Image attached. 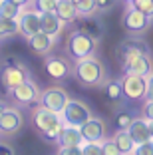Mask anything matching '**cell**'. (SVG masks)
I'll return each instance as SVG.
<instances>
[{"label":"cell","mask_w":153,"mask_h":155,"mask_svg":"<svg viewBox=\"0 0 153 155\" xmlns=\"http://www.w3.org/2000/svg\"><path fill=\"white\" fill-rule=\"evenodd\" d=\"M151 97H145V105H143V119H147V121H153V114H151Z\"/></svg>","instance_id":"d6a6232c"},{"label":"cell","mask_w":153,"mask_h":155,"mask_svg":"<svg viewBox=\"0 0 153 155\" xmlns=\"http://www.w3.org/2000/svg\"><path fill=\"white\" fill-rule=\"evenodd\" d=\"M135 10H139V12H143L145 16H149L151 18V14H153V0H131V4Z\"/></svg>","instance_id":"83f0119b"},{"label":"cell","mask_w":153,"mask_h":155,"mask_svg":"<svg viewBox=\"0 0 153 155\" xmlns=\"http://www.w3.org/2000/svg\"><path fill=\"white\" fill-rule=\"evenodd\" d=\"M28 44H30V48L36 52L38 56H48L50 52H52V48H54V38L44 34L40 30V32H36L34 36L28 38Z\"/></svg>","instance_id":"e0dca14e"},{"label":"cell","mask_w":153,"mask_h":155,"mask_svg":"<svg viewBox=\"0 0 153 155\" xmlns=\"http://www.w3.org/2000/svg\"><path fill=\"white\" fill-rule=\"evenodd\" d=\"M12 2H16L20 8H28V6L32 4V0H12Z\"/></svg>","instance_id":"8d00e7d4"},{"label":"cell","mask_w":153,"mask_h":155,"mask_svg":"<svg viewBox=\"0 0 153 155\" xmlns=\"http://www.w3.org/2000/svg\"><path fill=\"white\" fill-rule=\"evenodd\" d=\"M149 24H151V18H149V16H145L139 10H135L133 6H127L125 14H123V28H125L127 32L141 34L149 28Z\"/></svg>","instance_id":"30bf717a"},{"label":"cell","mask_w":153,"mask_h":155,"mask_svg":"<svg viewBox=\"0 0 153 155\" xmlns=\"http://www.w3.org/2000/svg\"><path fill=\"white\" fill-rule=\"evenodd\" d=\"M16 22H18V32L26 38H30L36 32H40V14L34 8H30V6H28V8H22V12H20V16L16 18Z\"/></svg>","instance_id":"4fadbf2b"},{"label":"cell","mask_w":153,"mask_h":155,"mask_svg":"<svg viewBox=\"0 0 153 155\" xmlns=\"http://www.w3.org/2000/svg\"><path fill=\"white\" fill-rule=\"evenodd\" d=\"M94 2H95V8H98V10H108V8L113 6L115 0H94Z\"/></svg>","instance_id":"e575fe53"},{"label":"cell","mask_w":153,"mask_h":155,"mask_svg":"<svg viewBox=\"0 0 153 155\" xmlns=\"http://www.w3.org/2000/svg\"><path fill=\"white\" fill-rule=\"evenodd\" d=\"M54 14L60 18L62 24H72L80 18L78 12H76V6H74L72 2H68V0H58V2H56V12Z\"/></svg>","instance_id":"44dd1931"},{"label":"cell","mask_w":153,"mask_h":155,"mask_svg":"<svg viewBox=\"0 0 153 155\" xmlns=\"http://www.w3.org/2000/svg\"><path fill=\"white\" fill-rule=\"evenodd\" d=\"M60 147H72V145H81L84 139H81L80 127H74V125H64L62 131H60L58 137Z\"/></svg>","instance_id":"ffe728a7"},{"label":"cell","mask_w":153,"mask_h":155,"mask_svg":"<svg viewBox=\"0 0 153 155\" xmlns=\"http://www.w3.org/2000/svg\"><path fill=\"white\" fill-rule=\"evenodd\" d=\"M32 125L36 127V131L46 141H58L60 131L64 127V121L60 114L48 110L44 105H38L36 110L32 111Z\"/></svg>","instance_id":"6da1fadb"},{"label":"cell","mask_w":153,"mask_h":155,"mask_svg":"<svg viewBox=\"0 0 153 155\" xmlns=\"http://www.w3.org/2000/svg\"><path fill=\"white\" fill-rule=\"evenodd\" d=\"M18 34V22L10 18H0V40L12 38Z\"/></svg>","instance_id":"cb8c5ba5"},{"label":"cell","mask_w":153,"mask_h":155,"mask_svg":"<svg viewBox=\"0 0 153 155\" xmlns=\"http://www.w3.org/2000/svg\"><path fill=\"white\" fill-rule=\"evenodd\" d=\"M121 91L127 100H145L151 96V78L125 74L121 80Z\"/></svg>","instance_id":"3957f363"},{"label":"cell","mask_w":153,"mask_h":155,"mask_svg":"<svg viewBox=\"0 0 153 155\" xmlns=\"http://www.w3.org/2000/svg\"><path fill=\"white\" fill-rule=\"evenodd\" d=\"M119 66L125 74H137V76L151 78V58H149V54H129L119 60Z\"/></svg>","instance_id":"8992f818"},{"label":"cell","mask_w":153,"mask_h":155,"mask_svg":"<svg viewBox=\"0 0 153 155\" xmlns=\"http://www.w3.org/2000/svg\"><path fill=\"white\" fill-rule=\"evenodd\" d=\"M62 28H64V24L60 22V18L56 16L54 12H44V14H40V30L44 34L56 38L60 32H62Z\"/></svg>","instance_id":"d6986e66"},{"label":"cell","mask_w":153,"mask_h":155,"mask_svg":"<svg viewBox=\"0 0 153 155\" xmlns=\"http://www.w3.org/2000/svg\"><path fill=\"white\" fill-rule=\"evenodd\" d=\"M0 155H14V149L6 143H0Z\"/></svg>","instance_id":"d590c367"},{"label":"cell","mask_w":153,"mask_h":155,"mask_svg":"<svg viewBox=\"0 0 153 155\" xmlns=\"http://www.w3.org/2000/svg\"><path fill=\"white\" fill-rule=\"evenodd\" d=\"M76 12H78V16H91V14L95 12V2L94 0H78L76 4Z\"/></svg>","instance_id":"484cf974"},{"label":"cell","mask_w":153,"mask_h":155,"mask_svg":"<svg viewBox=\"0 0 153 155\" xmlns=\"http://www.w3.org/2000/svg\"><path fill=\"white\" fill-rule=\"evenodd\" d=\"M99 147H101V155H121L111 139H104V141H99Z\"/></svg>","instance_id":"f546056e"},{"label":"cell","mask_w":153,"mask_h":155,"mask_svg":"<svg viewBox=\"0 0 153 155\" xmlns=\"http://www.w3.org/2000/svg\"><path fill=\"white\" fill-rule=\"evenodd\" d=\"M68 100H70L68 91L62 90V87H58V86L40 91V105L56 111V114H62V110H64V105L68 104Z\"/></svg>","instance_id":"52a82bcc"},{"label":"cell","mask_w":153,"mask_h":155,"mask_svg":"<svg viewBox=\"0 0 153 155\" xmlns=\"http://www.w3.org/2000/svg\"><path fill=\"white\" fill-rule=\"evenodd\" d=\"M111 141L115 143V147L119 149L121 155H131V151H133V147H135V143L131 141L129 133H127L125 129H117L115 135L111 137Z\"/></svg>","instance_id":"7402d4cb"},{"label":"cell","mask_w":153,"mask_h":155,"mask_svg":"<svg viewBox=\"0 0 153 155\" xmlns=\"http://www.w3.org/2000/svg\"><path fill=\"white\" fill-rule=\"evenodd\" d=\"M62 121L64 125H74V127H80L81 123H86L91 117V111L84 101L80 100H68V104L64 105L62 110Z\"/></svg>","instance_id":"5b68a950"},{"label":"cell","mask_w":153,"mask_h":155,"mask_svg":"<svg viewBox=\"0 0 153 155\" xmlns=\"http://www.w3.org/2000/svg\"><path fill=\"white\" fill-rule=\"evenodd\" d=\"M58 155H81L80 145H72V147H60Z\"/></svg>","instance_id":"836d02e7"},{"label":"cell","mask_w":153,"mask_h":155,"mask_svg":"<svg viewBox=\"0 0 153 155\" xmlns=\"http://www.w3.org/2000/svg\"><path fill=\"white\" fill-rule=\"evenodd\" d=\"M95 44H98V42H94L90 36H86V34H81V32L76 30V32H72L68 36L66 48H68V54L78 62V60H84V58H88V56H94Z\"/></svg>","instance_id":"277c9868"},{"label":"cell","mask_w":153,"mask_h":155,"mask_svg":"<svg viewBox=\"0 0 153 155\" xmlns=\"http://www.w3.org/2000/svg\"><path fill=\"white\" fill-rule=\"evenodd\" d=\"M74 74H76L78 82L84 84V86H99L104 82L105 78V70H104V64L99 62L98 58L94 56H88L84 60H78L76 62V68H74Z\"/></svg>","instance_id":"7a4b0ae2"},{"label":"cell","mask_w":153,"mask_h":155,"mask_svg":"<svg viewBox=\"0 0 153 155\" xmlns=\"http://www.w3.org/2000/svg\"><path fill=\"white\" fill-rule=\"evenodd\" d=\"M81 139L88 143H99L105 139V123L99 117H90L86 123L80 125Z\"/></svg>","instance_id":"5bb4252c"},{"label":"cell","mask_w":153,"mask_h":155,"mask_svg":"<svg viewBox=\"0 0 153 155\" xmlns=\"http://www.w3.org/2000/svg\"><path fill=\"white\" fill-rule=\"evenodd\" d=\"M56 2L58 0H32V6L38 14L44 12H56Z\"/></svg>","instance_id":"4316f807"},{"label":"cell","mask_w":153,"mask_h":155,"mask_svg":"<svg viewBox=\"0 0 153 155\" xmlns=\"http://www.w3.org/2000/svg\"><path fill=\"white\" fill-rule=\"evenodd\" d=\"M123 2H125V4H127V6H129V4H131V0H123Z\"/></svg>","instance_id":"f35d334b"},{"label":"cell","mask_w":153,"mask_h":155,"mask_svg":"<svg viewBox=\"0 0 153 155\" xmlns=\"http://www.w3.org/2000/svg\"><path fill=\"white\" fill-rule=\"evenodd\" d=\"M129 54H149V46L143 40H139V38H127V40H123L121 44L117 46L115 58L119 62L121 58H125Z\"/></svg>","instance_id":"2e32d148"},{"label":"cell","mask_w":153,"mask_h":155,"mask_svg":"<svg viewBox=\"0 0 153 155\" xmlns=\"http://www.w3.org/2000/svg\"><path fill=\"white\" fill-rule=\"evenodd\" d=\"M105 97L111 101H119L123 97V91H121V82L117 80H109L105 84Z\"/></svg>","instance_id":"d4e9b609"},{"label":"cell","mask_w":153,"mask_h":155,"mask_svg":"<svg viewBox=\"0 0 153 155\" xmlns=\"http://www.w3.org/2000/svg\"><path fill=\"white\" fill-rule=\"evenodd\" d=\"M22 123H24V117H22V114H20V110L6 105V110L0 115V133L12 135V133H16L22 127Z\"/></svg>","instance_id":"9a60e30c"},{"label":"cell","mask_w":153,"mask_h":155,"mask_svg":"<svg viewBox=\"0 0 153 155\" xmlns=\"http://www.w3.org/2000/svg\"><path fill=\"white\" fill-rule=\"evenodd\" d=\"M131 155H153V141H145V143L135 145Z\"/></svg>","instance_id":"1f68e13d"},{"label":"cell","mask_w":153,"mask_h":155,"mask_svg":"<svg viewBox=\"0 0 153 155\" xmlns=\"http://www.w3.org/2000/svg\"><path fill=\"white\" fill-rule=\"evenodd\" d=\"M125 131L129 133L131 141L135 145L145 143V141H153V121H147L143 117H133Z\"/></svg>","instance_id":"9c48e42d"},{"label":"cell","mask_w":153,"mask_h":155,"mask_svg":"<svg viewBox=\"0 0 153 155\" xmlns=\"http://www.w3.org/2000/svg\"><path fill=\"white\" fill-rule=\"evenodd\" d=\"M28 80V72L24 66H18L14 64V62H8V64L4 66V68L0 70V82H2V86H4V90H12V87H16L18 84L26 82Z\"/></svg>","instance_id":"ba28073f"},{"label":"cell","mask_w":153,"mask_h":155,"mask_svg":"<svg viewBox=\"0 0 153 155\" xmlns=\"http://www.w3.org/2000/svg\"><path fill=\"white\" fill-rule=\"evenodd\" d=\"M80 149H81V155H101V147H99V143L84 141L80 145Z\"/></svg>","instance_id":"4dcf8cb0"},{"label":"cell","mask_w":153,"mask_h":155,"mask_svg":"<svg viewBox=\"0 0 153 155\" xmlns=\"http://www.w3.org/2000/svg\"><path fill=\"white\" fill-rule=\"evenodd\" d=\"M68 2H72V4H76V2H78V0H68Z\"/></svg>","instance_id":"ab89813d"},{"label":"cell","mask_w":153,"mask_h":155,"mask_svg":"<svg viewBox=\"0 0 153 155\" xmlns=\"http://www.w3.org/2000/svg\"><path fill=\"white\" fill-rule=\"evenodd\" d=\"M20 12H22V8L16 2H12V0H0V18L16 20L20 16Z\"/></svg>","instance_id":"603a6c76"},{"label":"cell","mask_w":153,"mask_h":155,"mask_svg":"<svg viewBox=\"0 0 153 155\" xmlns=\"http://www.w3.org/2000/svg\"><path fill=\"white\" fill-rule=\"evenodd\" d=\"M44 72L50 80L60 82V80H64V78H68L72 74V66H70V62H68L66 58H62V56H50L44 62Z\"/></svg>","instance_id":"8fae6325"},{"label":"cell","mask_w":153,"mask_h":155,"mask_svg":"<svg viewBox=\"0 0 153 155\" xmlns=\"http://www.w3.org/2000/svg\"><path fill=\"white\" fill-rule=\"evenodd\" d=\"M10 91H12V97L20 105H34L40 101V90L36 87L34 82H30V78H28L26 82L18 84L16 87H12Z\"/></svg>","instance_id":"7c38bea8"},{"label":"cell","mask_w":153,"mask_h":155,"mask_svg":"<svg viewBox=\"0 0 153 155\" xmlns=\"http://www.w3.org/2000/svg\"><path fill=\"white\" fill-rule=\"evenodd\" d=\"M4 110H6V104L0 100V115H2V111H4Z\"/></svg>","instance_id":"74e56055"},{"label":"cell","mask_w":153,"mask_h":155,"mask_svg":"<svg viewBox=\"0 0 153 155\" xmlns=\"http://www.w3.org/2000/svg\"><path fill=\"white\" fill-rule=\"evenodd\" d=\"M131 114H127V111H119V114L115 115V119H113V123H115V129H127L131 123Z\"/></svg>","instance_id":"f1b7e54d"},{"label":"cell","mask_w":153,"mask_h":155,"mask_svg":"<svg viewBox=\"0 0 153 155\" xmlns=\"http://www.w3.org/2000/svg\"><path fill=\"white\" fill-rule=\"evenodd\" d=\"M78 22V32L86 34V36H90L94 42H98L99 38H101V34H104V30H101V24H99L98 18H90V16H84L81 20H76Z\"/></svg>","instance_id":"ac0fdd59"}]
</instances>
